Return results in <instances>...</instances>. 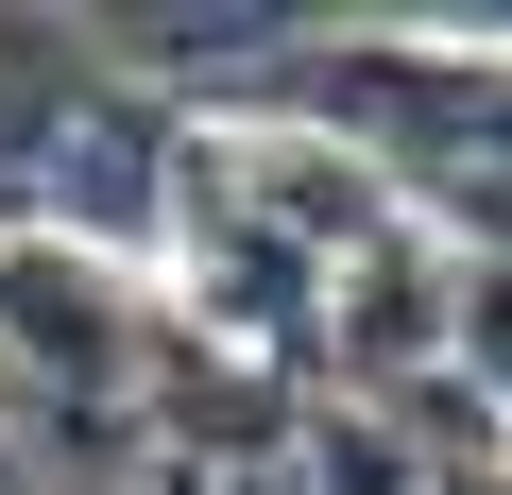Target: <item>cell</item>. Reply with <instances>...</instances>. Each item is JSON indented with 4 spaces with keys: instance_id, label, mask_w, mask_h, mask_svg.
I'll list each match as a JSON object with an SVG mask.
<instances>
[{
    "instance_id": "1",
    "label": "cell",
    "mask_w": 512,
    "mask_h": 495,
    "mask_svg": "<svg viewBox=\"0 0 512 495\" xmlns=\"http://www.w3.org/2000/svg\"><path fill=\"white\" fill-rule=\"evenodd\" d=\"M0 342L35 376H137V291L86 257V239H0Z\"/></svg>"
},
{
    "instance_id": "2",
    "label": "cell",
    "mask_w": 512,
    "mask_h": 495,
    "mask_svg": "<svg viewBox=\"0 0 512 495\" xmlns=\"http://www.w3.org/2000/svg\"><path fill=\"white\" fill-rule=\"evenodd\" d=\"M461 359H495V376H512V257H495V274L461 291Z\"/></svg>"
}]
</instances>
